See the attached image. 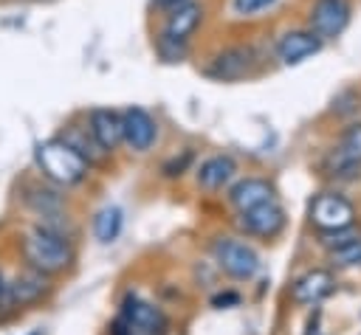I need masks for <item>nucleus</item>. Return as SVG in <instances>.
<instances>
[{
    "label": "nucleus",
    "instance_id": "obj_1",
    "mask_svg": "<svg viewBox=\"0 0 361 335\" xmlns=\"http://www.w3.org/2000/svg\"><path fill=\"white\" fill-rule=\"evenodd\" d=\"M34 163L42 172V177H48L56 186H76L85 180V175L90 169V163L59 135L45 138L34 146Z\"/></svg>",
    "mask_w": 361,
    "mask_h": 335
},
{
    "label": "nucleus",
    "instance_id": "obj_2",
    "mask_svg": "<svg viewBox=\"0 0 361 335\" xmlns=\"http://www.w3.org/2000/svg\"><path fill=\"white\" fill-rule=\"evenodd\" d=\"M23 256H25V262H28L34 270H39V273H59V270H65V267L71 265V259H73L71 245H68L59 234H54V231H48V228H34V231L23 239Z\"/></svg>",
    "mask_w": 361,
    "mask_h": 335
},
{
    "label": "nucleus",
    "instance_id": "obj_3",
    "mask_svg": "<svg viewBox=\"0 0 361 335\" xmlns=\"http://www.w3.org/2000/svg\"><path fill=\"white\" fill-rule=\"evenodd\" d=\"M212 253H214L217 267H220L226 276H231V279H251V276L259 270V256H257V251H254L251 245H245V242H237V239L223 236V239L214 242Z\"/></svg>",
    "mask_w": 361,
    "mask_h": 335
},
{
    "label": "nucleus",
    "instance_id": "obj_4",
    "mask_svg": "<svg viewBox=\"0 0 361 335\" xmlns=\"http://www.w3.org/2000/svg\"><path fill=\"white\" fill-rule=\"evenodd\" d=\"M353 217H355L353 203L347 197L336 194V191H324V194H319L310 203V222L319 231H324V234H330V231L333 234L347 231L353 225Z\"/></svg>",
    "mask_w": 361,
    "mask_h": 335
},
{
    "label": "nucleus",
    "instance_id": "obj_5",
    "mask_svg": "<svg viewBox=\"0 0 361 335\" xmlns=\"http://www.w3.org/2000/svg\"><path fill=\"white\" fill-rule=\"evenodd\" d=\"M254 65H257V51L251 45H228L209 59L206 76L217 79V82H237V79L248 76L254 70Z\"/></svg>",
    "mask_w": 361,
    "mask_h": 335
},
{
    "label": "nucleus",
    "instance_id": "obj_6",
    "mask_svg": "<svg viewBox=\"0 0 361 335\" xmlns=\"http://www.w3.org/2000/svg\"><path fill=\"white\" fill-rule=\"evenodd\" d=\"M350 14H353V6L350 0H316L310 6V14H307V23H310V31L322 39H336L347 23H350Z\"/></svg>",
    "mask_w": 361,
    "mask_h": 335
},
{
    "label": "nucleus",
    "instance_id": "obj_7",
    "mask_svg": "<svg viewBox=\"0 0 361 335\" xmlns=\"http://www.w3.org/2000/svg\"><path fill=\"white\" fill-rule=\"evenodd\" d=\"M206 17V8L200 0H186L180 6H175L172 11L164 14V23H161V34L164 39H172V42H189L192 34L200 28Z\"/></svg>",
    "mask_w": 361,
    "mask_h": 335
},
{
    "label": "nucleus",
    "instance_id": "obj_8",
    "mask_svg": "<svg viewBox=\"0 0 361 335\" xmlns=\"http://www.w3.org/2000/svg\"><path fill=\"white\" fill-rule=\"evenodd\" d=\"M358 166H361V121L358 124H350L344 129L341 141L333 146V152L324 160L327 175H336V177L353 175Z\"/></svg>",
    "mask_w": 361,
    "mask_h": 335
},
{
    "label": "nucleus",
    "instance_id": "obj_9",
    "mask_svg": "<svg viewBox=\"0 0 361 335\" xmlns=\"http://www.w3.org/2000/svg\"><path fill=\"white\" fill-rule=\"evenodd\" d=\"M121 124H124V144L130 149H135V152L152 149V144L158 138V121L144 107H127L121 113Z\"/></svg>",
    "mask_w": 361,
    "mask_h": 335
},
{
    "label": "nucleus",
    "instance_id": "obj_10",
    "mask_svg": "<svg viewBox=\"0 0 361 335\" xmlns=\"http://www.w3.org/2000/svg\"><path fill=\"white\" fill-rule=\"evenodd\" d=\"M285 225V211L276 200H268V203H259L254 208H245L240 211V228L245 234H254V236H274L279 234Z\"/></svg>",
    "mask_w": 361,
    "mask_h": 335
},
{
    "label": "nucleus",
    "instance_id": "obj_11",
    "mask_svg": "<svg viewBox=\"0 0 361 335\" xmlns=\"http://www.w3.org/2000/svg\"><path fill=\"white\" fill-rule=\"evenodd\" d=\"M87 129L96 138V144L104 152H113L118 144H124V124H121V113L110 110V107H93L87 113Z\"/></svg>",
    "mask_w": 361,
    "mask_h": 335
},
{
    "label": "nucleus",
    "instance_id": "obj_12",
    "mask_svg": "<svg viewBox=\"0 0 361 335\" xmlns=\"http://www.w3.org/2000/svg\"><path fill=\"white\" fill-rule=\"evenodd\" d=\"M322 37H316L310 28H296V31H285L276 42V56L282 65H299L307 56L322 51Z\"/></svg>",
    "mask_w": 361,
    "mask_h": 335
},
{
    "label": "nucleus",
    "instance_id": "obj_13",
    "mask_svg": "<svg viewBox=\"0 0 361 335\" xmlns=\"http://www.w3.org/2000/svg\"><path fill=\"white\" fill-rule=\"evenodd\" d=\"M121 318H124L133 329H141V332H149V335H155V332H161V329L166 327L164 312H161L158 307H152L149 301L138 298V296H127V298L121 301Z\"/></svg>",
    "mask_w": 361,
    "mask_h": 335
},
{
    "label": "nucleus",
    "instance_id": "obj_14",
    "mask_svg": "<svg viewBox=\"0 0 361 335\" xmlns=\"http://www.w3.org/2000/svg\"><path fill=\"white\" fill-rule=\"evenodd\" d=\"M333 287H336V279H333L330 270H322V267L307 270V273H305L302 279H296V284H293V301H296V304H316V301H322L324 296H330Z\"/></svg>",
    "mask_w": 361,
    "mask_h": 335
},
{
    "label": "nucleus",
    "instance_id": "obj_15",
    "mask_svg": "<svg viewBox=\"0 0 361 335\" xmlns=\"http://www.w3.org/2000/svg\"><path fill=\"white\" fill-rule=\"evenodd\" d=\"M228 200H231V206L237 211H245V208H254V206L268 203V200H276V197H274V186L268 180H262V177H245V180H240V183L231 186Z\"/></svg>",
    "mask_w": 361,
    "mask_h": 335
},
{
    "label": "nucleus",
    "instance_id": "obj_16",
    "mask_svg": "<svg viewBox=\"0 0 361 335\" xmlns=\"http://www.w3.org/2000/svg\"><path fill=\"white\" fill-rule=\"evenodd\" d=\"M234 172H237V163H234L231 155H212V158H206V160L200 163V169H197V183H200L203 189L214 191V189H223V186L234 177Z\"/></svg>",
    "mask_w": 361,
    "mask_h": 335
},
{
    "label": "nucleus",
    "instance_id": "obj_17",
    "mask_svg": "<svg viewBox=\"0 0 361 335\" xmlns=\"http://www.w3.org/2000/svg\"><path fill=\"white\" fill-rule=\"evenodd\" d=\"M48 290V282H45V273H39V270H28V273H20L11 284H8V290H6V296L14 301V307L17 304H28V301H37L42 293Z\"/></svg>",
    "mask_w": 361,
    "mask_h": 335
},
{
    "label": "nucleus",
    "instance_id": "obj_18",
    "mask_svg": "<svg viewBox=\"0 0 361 335\" xmlns=\"http://www.w3.org/2000/svg\"><path fill=\"white\" fill-rule=\"evenodd\" d=\"M65 144H71L87 163H96V160H102L107 152L96 144V138L90 135V129L87 127H79V124H71V127H65V132L59 135Z\"/></svg>",
    "mask_w": 361,
    "mask_h": 335
},
{
    "label": "nucleus",
    "instance_id": "obj_19",
    "mask_svg": "<svg viewBox=\"0 0 361 335\" xmlns=\"http://www.w3.org/2000/svg\"><path fill=\"white\" fill-rule=\"evenodd\" d=\"M121 225H124V211L118 206H104L96 217H93V234L102 245L113 242L118 234H121Z\"/></svg>",
    "mask_w": 361,
    "mask_h": 335
},
{
    "label": "nucleus",
    "instance_id": "obj_20",
    "mask_svg": "<svg viewBox=\"0 0 361 335\" xmlns=\"http://www.w3.org/2000/svg\"><path fill=\"white\" fill-rule=\"evenodd\" d=\"M358 259H361V239H358V236L341 239V242L336 245V251H333V262H336V265H353V262H358Z\"/></svg>",
    "mask_w": 361,
    "mask_h": 335
},
{
    "label": "nucleus",
    "instance_id": "obj_21",
    "mask_svg": "<svg viewBox=\"0 0 361 335\" xmlns=\"http://www.w3.org/2000/svg\"><path fill=\"white\" fill-rule=\"evenodd\" d=\"M155 51H158V56H161L164 62H180V59H186V53H189V42H172V39L158 37V39H155Z\"/></svg>",
    "mask_w": 361,
    "mask_h": 335
},
{
    "label": "nucleus",
    "instance_id": "obj_22",
    "mask_svg": "<svg viewBox=\"0 0 361 335\" xmlns=\"http://www.w3.org/2000/svg\"><path fill=\"white\" fill-rule=\"evenodd\" d=\"M28 203H31L37 211H42V214H51V211L59 208V197H56V191H48V189H31Z\"/></svg>",
    "mask_w": 361,
    "mask_h": 335
},
{
    "label": "nucleus",
    "instance_id": "obj_23",
    "mask_svg": "<svg viewBox=\"0 0 361 335\" xmlns=\"http://www.w3.org/2000/svg\"><path fill=\"white\" fill-rule=\"evenodd\" d=\"M276 0H231V8H234V14H240V17H254V14H259V11H265V8H271Z\"/></svg>",
    "mask_w": 361,
    "mask_h": 335
},
{
    "label": "nucleus",
    "instance_id": "obj_24",
    "mask_svg": "<svg viewBox=\"0 0 361 335\" xmlns=\"http://www.w3.org/2000/svg\"><path fill=\"white\" fill-rule=\"evenodd\" d=\"M189 163H192V152H189V149H183V152H180V158L175 155V158H169V160H164V166H161V172H164L166 177H178V175H180V172H183V169H186Z\"/></svg>",
    "mask_w": 361,
    "mask_h": 335
},
{
    "label": "nucleus",
    "instance_id": "obj_25",
    "mask_svg": "<svg viewBox=\"0 0 361 335\" xmlns=\"http://www.w3.org/2000/svg\"><path fill=\"white\" fill-rule=\"evenodd\" d=\"M180 3H186V0H152V8L161 11V14H166V11H172L175 6H180Z\"/></svg>",
    "mask_w": 361,
    "mask_h": 335
},
{
    "label": "nucleus",
    "instance_id": "obj_26",
    "mask_svg": "<svg viewBox=\"0 0 361 335\" xmlns=\"http://www.w3.org/2000/svg\"><path fill=\"white\" fill-rule=\"evenodd\" d=\"M110 335H133V327H130L124 318H118V321H113V327H110Z\"/></svg>",
    "mask_w": 361,
    "mask_h": 335
},
{
    "label": "nucleus",
    "instance_id": "obj_27",
    "mask_svg": "<svg viewBox=\"0 0 361 335\" xmlns=\"http://www.w3.org/2000/svg\"><path fill=\"white\" fill-rule=\"evenodd\" d=\"M237 301H240V296H237V293H223V296H214V298H212V304H214V307H223V304H237Z\"/></svg>",
    "mask_w": 361,
    "mask_h": 335
},
{
    "label": "nucleus",
    "instance_id": "obj_28",
    "mask_svg": "<svg viewBox=\"0 0 361 335\" xmlns=\"http://www.w3.org/2000/svg\"><path fill=\"white\" fill-rule=\"evenodd\" d=\"M0 290H3V284H0Z\"/></svg>",
    "mask_w": 361,
    "mask_h": 335
},
{
    "label": "nucleus",
    "instance_id": "obj_29",
    "mask_svg": "<svg viewBox=\"0 0 361 335\" xmlns=\"http://www.w3.org/2000/svg\"><path fill=\"white\" fill-rule=\"evenodd\" d=\"M31 335H37V332H31Z\"/></svg>",
    "mask_w": 361,
    "mask_h": 335
}]
</instances>
